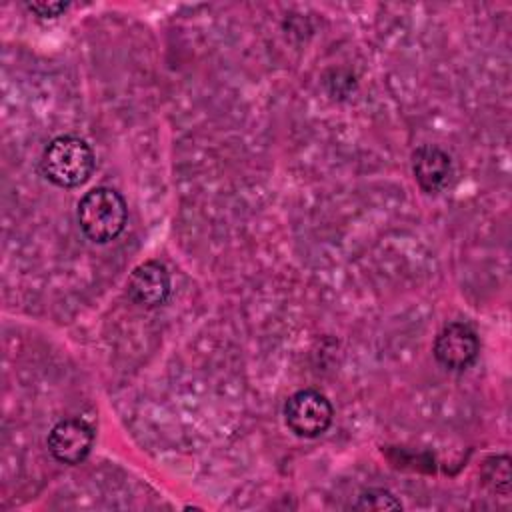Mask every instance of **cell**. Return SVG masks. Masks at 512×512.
Returning <instances> with one entry per match:
<instances>
[{
  "label": "cell",
  "instance_id": "30bf717a",
  "mask_svg": "<svg viewBox=\"0 0 512 512\" xmlns=\"http://www.w3.org/2000/svg\"><path fill=\"white\" fill-rule=\"evenodd\" d=\"M26 8L38 18H58L68 10V2H28Z\"/></svg>",
  "mask_w": 512,
  "mask_h": 512
},
{
  "label": "cell",
  "instance_id": "3957f363",
  "mask_svg": "<svg viewBox=\"0 0 512 512\" xmlns=\"http://www.w3.org/2000/svg\"><path fill=\"white\" fill-rule=\"evenodd\" d=\"M334 418L330 400L318 390L306 388L294 392L284 404L286 426L300 438H316L324 434Z\"/></svg>",
  "mask_w": 512,
  "mask_h": 512
},
{
  "label": "cell",
  "instance_id": "8992f818",
  "mask_svg": "<svg viewBox=\"0 0 512 512\" xmlns=\"http://www.w3.org/2000/svg\"><path fill=\"white\" fill-rule=\"evenodd\" d=\"M170 272L158 260H146L138 264L128 278V296L146 308H154L166 302L170 294Z\"/></svg>",
  "mask_w": 512,
  "mask_h": 512
},
{
  "label": "cell",
  "instance_id": "52a82bcc",
  "mask_svg": "<svg viewBox=\"0 0 512 512\" xmlns=\"http://www.w3.org/2000/svg\"><path fill=\"white\" fill-rule=\"evenodd\" d=\"M412 172L424 192L436 194L444 190L452 178V160L442 148L424 144L412 154Z\"/></svg>",
  "mask_w": 512,
  "mask_h": 512
},
{
  "label": "cell",
  "instance_id": "6da1fadb",
  "mask_svg": "<svg viewBox=\"0 0 512 512\" xmlns=\"http://www.w3.org/2000/svg\"><path fill=\"white\" fill-rule=\"evenodd\" d=\"M76 216L84 236L92 242L104 244L124 230L128 206L120 192L108 186H98L80 198Z\"/></svg>",
  "mask_w": 512,
  "mask_h": 512
},
{
  "label": "cell",
  "instance_id": "5b68a950",
  "mask_svg": "<svg viewBox=\"0 0 512 512\" xmlns=\"http://www.w3.org/2000/svg\"><path fill=\"white\" fill-rule=\"evenodd\" d=\"M48 450L62 464H80L92 448L94 432L80 418H64L48 432Z\"/></svg>",
  "mask_w": 512,
  "mask_h": 512
},
{
  "label": "cell",
  "instance_id": "ba28073f",
  "mask_svg": "<svg viewBox=\"0 0 512 512\" xmlns=\"http://www.w3.org/2000/svg\"><path fill=\"white\" fill-rule=\"evenodd\" d=\"M482 478H484V484L492 492L506 496L510 492V482H512L510 458L506 454L486 458V462L482 466Z\"/></svg>",
  "mask_w": 512,
  "mask_h": 512
},
{
  "label": "cell",
  "instance_id": "7a4b0ae2",
  "mask_svg": "<svg viewBox=\"0 0 512 512\" xmlns=\"http://www.w3.org/2000/svg\"><path fill=\"white\" fill-rule=\"evenodd\" d=\"M94 170V152L78 136H56L42 152L44 176L60 188L84 184Z\"/></svg>",
  "mask_w": 512,
  "mask_h": 512
},
{
  "label": "cell",
  "instance_id": "277c9868",
  "mask_svg": "<svg viewBox=\"0 0 512 512\" xmlns=\"http://www.w3.org/2000/svg\"><path fill=\"white\" fill-rule=\"evenodd\" d=\"M480 352L478 334L464 322L446 324L434 340L436 360L450 370L468 368Z\"/></svg>",
  "mask_w": 512,
  "mask_h": 512
},
{
  "label": "cell",
  "instance_id": "9c48e42d",
  "mask_svg": "<svg viewBox=\"0 0 512 512\" xmlns=\"http://www.w3.org/2000/svg\"><path fill=\"white\" fill-rule=\"evenodd\" d=\"M352 508L354 510H400L402 504L388 490L370 488L358 494Z\"/></svg>",
  "mask_w": 512,
  "mask_h": 512
}]
</instances>
